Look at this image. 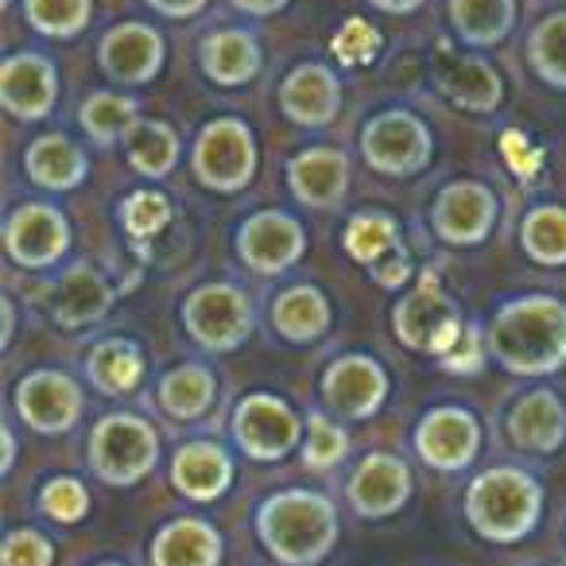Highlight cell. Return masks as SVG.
I'll return each mask as SVG.
<instances>
[{"label":"cell","mask_w":566,"mask_h":566,"mask_svg":"<svg viewBox=\"0 0 566 566\" xmlns=\"http://www.w3.org/2000/svg\"><path fill=\"white\" fill-rule=\"evenodd\" d=\"M489 354L512 377H551L566 365V303L558 295H520L493 315Z\"/></svg>","instance_id":"6da1fadb"},{"label":"cell","mask_w":566,"mask_h":566,"mask_svg":"<svg viewBox=\"0 0 566 566\" xmlns=\"http://www.w3.org/2000/svg\"><path fill=\"white\" fill-rule=\"evenodd\" d=\"M256 532L283 566H315L338 543V509L315 489H283L260 504Z\"/></svg>","instance_id":"7a4b0ae2"},{"label":"cell","mask_w":566,"mask_h":566,"mask_svg":"<svg viewBox=\"0 0 566 566\" xmlns=\"http://www.w3.org/2000/svg\"><path fill=\"white\" fill-rule=\"evenodd\" d=\"M543 516V489L527 470L493 465L465 493V520L489 543H520Z\"/></svg>","instance_id":"3957f363"},{"label":"cell","mask_w":566,"mask_h":566,"mask_svg":"<svg viewBox=\"0 0 566 566\" xmlns=\"http://www.w3.org/2000/svg\"><path fill=\"white\" fill-rule=\"evenodd\" d=\"M159 462V434L148 419L113 411L90 434V465L105 485L128 489L144 481Z\"/></svg>","instance_id":"277c9868"},{"label":"cell","mask_w":566,"mask_h":566,"mask_svg":"<svg viewBox=\"0 0 566 566\" xmlns=\"http://www.w3.org/2000/svg\"><path fill=\"white\" fill-rule=\"evenodd\" d=\"M190 342L210 354H233L252 338V300L237 283H202L182 300Z\"/></svg>","instance_id":"5b68a950"},{"label":"cell","mask_w":566,"mask_h":566,"mask_svg":"<svg viewBox=\"0 0 566 566\" xmlns=\"http://www.w3.org/2000/svg\"><path fill=\"white\" fill-rule=\"evenodd\" d=\"M190 167L206 190H218V195L244 190L256 179V140H252L249 125L237 117H218L202 125L195 148H190Z\"/></svg>","instance_id":"8992f818"},{"label":"cell","mask_w":566,"mask_h":566,"mask_svg":"<svg viewBox=\"0 0 566 566\" xmlns=\"http://www.w3.org/2000/svg\"><path fill=\"white\" fill-rule=\"evenodd\" d=\"M361 156L373 171L388 175V179H408L419 175L434 156V136L416 113L408 109H388L365 125L361 133Z\"/></svg>","instance_id":"52a82bcc"},{"label":"cell","mask_w":566,"mask_h":566,"mask_svg":"<svg viewBox=\"0 0 566 566\" xmlns=\"http://www.w3.org/2000/svg\"><path fill=\"white\" fill-rule=\"evenodd\" d=\"M233 439L252 462H280L303 439V423L280 396L252 392L233 411Z\"/></svg>","instance_id":"ba28073f"},{"label":"cell","mask_w":566,"mask_h":566,"mask_svg":"<svg viewBox=\"0 0 566 566\" xmlns=\"http://www.w3.org/2000/svg\"><path fill=\"white\" fill-rule=\"evenodd\" d=\"M307 252V229L283 210H260L237 229V256L256 275H280Z\"/></svg>","instance_id":"9c48e42d"},{"label":"cell","mask_w":566,"mask_h":566,"mask_svg":"<svg viewBox=\"0 0 566 566\" xmlns=\"http://www.w3.org/2000/svg\"><path fill=\"white\" fill-rule=\"evenodd\" d=\"M82 388L59 369L28 373L12 392L20 423L35 434H66L82 419Z\"/></svg>","instance_id":"30bf717a"},{"label":"cell","mask_w":566,"mask_h":566,"mask_svg":"<svg viewBox=\"0 0 566 566\" xmlns=\"http://www.w3.org/2000/svg\"><path fill=\"white\" fill-rule=\"evenodd\" d=\"M496 213H501V202H496L493 187L478 179H454L434 198L431 226L447 244L465 249V244H481L493 233Z\"/></svg>","instance_id":"8fae6325"},{"label":"cell","mask_w":566,"mask_h":566,"mask_svg":"<svg viewBox=\"0 0 566 566\" xmlns=\"http://www.w3.org/2000/svg\"><path fill=\"white\" fill-rule=\"evenodd\" d=\"M71 249V221L48 202H24L4 221V252L20 268H51Z\"/></svg>","instance_id":"7c38bea8"},{"label":"cell","mask_w":566,"mask_h":566,"mask_svg":"<svg viewBox=\"0 0 566 566\" xmlns=\"http://www.w3.org/2000/svg\"><path fill=\"white\" fill-rule=\"evenodd\" d=\"M388 373L369 354H342L323 373V400L346 419H369L388 400Z\"/></svg>","instance_id":"4fadbf2b"},{"label":"cell","mask_w":566,"mask_h":566,"mask_svg":"<svg viewBox=\"0 0 566 566\" xmlns=\"http://www.w3.org/2000/svg\"><path fill=\"white\" fill-rule=\"evenodd\" d=\"M346 501L361 520H388L411 501V470L396 454H365L346 481Z\"/></svg>","instance_id":"5bb4252c"},{"label":"cell","mask_w":566,"mask_h":566,"mask_svg":"<svg viewBox=\"0 0 566 566\" xmlns=\"http://www.w3.org/2000/svg\"><path fill=\"white\" fill-rule=\"evenodd\" d=\"M481 450V427L465 408H434L416 427V454L431 470L458 473L473 465Z\"/></svg>","instance_id":"9a60e30c"},{"label":"cell","mask_w":566,"mask_h":566,"mask_svg":"<svg viewBox=\"0 0 566 566\" xmlns=\"http://www.w3.org/2000/svg\"><path fill=\"white\" fill-rule=\"evenodd\" d=\"M0 102L17 120H43L51 117L59 102V71L48 55L20 51L9 55L0 66Z\"/></svg>","instance_id":"2e32d148"},{"label":"cell","mask_w":566,"mask_h":566,"mask_svg":"<svg viewBox=\"0 0 566 566\" xmlns=\"http://www.w3.org/2000/svg\"><path fill=\"white\" fill-rule=\"evenodd\" d=\"M167 43L156 28L148 24H117L102 35L97 63L120 86H144L164 71Z\"/></svg>","instance_id":"e0dca14e"},{"label":"cell","mask_w":566,"mask_h":566,"mask_svg":"<svg viewBox=\"0 0 566 566\" xmlns=\"http://www.w3.org/2000/svg\"><path fill=\"white\" fill-rule=\"evenodd\" d=\"M280 109L300 128H331L342 113L338 74L323 63H300L280 82Z\"/></svg>","instance_id":"ac0fdd59"},{"label":"cell","mask_w":566,"mask_h":566,"mask_svg":"<svg viewBox=\"0 0 566 566\" xmlns=\"http://www.w3.org/2000/svg\"><path fill=\"white\" fill-rule=\"evenodd\" d=\"M442 97L465 113H493L504 97V82L493 71V63L478 55H454L450 48H439V66H434Z\"/></svg>","instance_id":"d6986e66"},{"label":"cell","mask_w":566,"mask_h":566,"mask_svg":"<svg viewBox=\"0 0 566 566\" xmlns=\"http://www.w3.org/2000/svg\"><path fill=\"white\" fill-rule=\"evenodd\" d=\"M287 187L311 210H334L349 190V159L338 148H303L287 164Z\"/></svg>","instance_id":"ffe728a7"},{"label":"cell","mask_w":566,"mask_h":566,"mask_svg":"<svg viewBox=\"0 0 566 566\" xmlns=\"http://www.w3.org/2000/svg\"><path fill=\"white\" fill-rule=\"evenodd\" d=\"M509 439L520 450L532 454H555L566 442V403L551 388H535V392L520 396L509 411Z\"/></svg>","instance_id":"44dd1931"},{"label":"cell","mask_w":566,"mask_h":566,"mask_svg":"<svg viewBox=\"0 0 566 566\" xmlns=\"http://www.w3.org/2000/svg\"><path fill=\"white\" fill-rule=\"evenodd\" d=\"M450 318H458V315H454V303L442 295L439 275L423 272L416 287H411V292L403 295L400 303H396L392 331H396V338H400L408 349H419V354H427V349H431V338L439 334V326H447Z\"/></svg>","instance_id":"7402d4cb"},{"label":"cell","mask_w":566,"mask_h":566,"mask_svg":"<svg viewBox=\"0 0 566 566\" xmlns=\"http://www.w3.org/2000/svg\"><path fill=\"white\" fill-rule=\"evenodd\" d=\"M109 307H113V287L90 264H74L55 283V292H51V318L63 331H82V326L102 323L109 315Z\"/></svg>","instance_id":"603a6c76"},{"label":"cell","mask_w":566,"mask_h":566,"mask_svg":"<svg viewBox=\"0 0 566 566\" xmlns=\"http://www.w3.org/2000/svg\"><path fill=\"white\" fill-rule=\"evenodd\" d=\"M171 485L187 501H218L233 485V462H229L226 447H218V442H187V447H179L171 462Z\"/></svg>","instance_id":"cb8c5ba5"},{"label":"cell","mask_w":566,"mask_h":566,"mask_svg":"<svg viewBox=\"0 0 566 566\" xmlns=\"http://www.w3.org/2000/svg\"><path fill=\"white\" fill-rule=\"evenodd\" d=\"M218 527L198 516H179L164 524L151 539V566H218L221 563Z\"/></svg>","instance_id":"d4e9b609"},{"label":"cell","mask_w":566,"mask_h":566,"mask_svg":"<svg viewBox=\"0 0 566 566\" xmlns=\"http://www.w3.org/2000/svg\"><path fill=\"white\" fill-rule=\"evenodd\" d=\"M198 63L213 86H244L260 74V43L241 28H221L202 40Z\"/></svg>","instance_id":"484cf974"},{"label":"cell","mask_w":566,"mask_h":566,"mask_svg":"<svg viewBox=\"0 0 566 566\" xmlns=\"http://www.w3.org/2000/svg\"><path fill=\"white\" fill-rule=\"evenodd\" d=\"M331 303L311 283H295L272 300V331L292 346H311L331 331Z\"/></svg>","instance_id":"4316f807"},{"label":"cell","mask_w":566,"mask_h":566,"mask_svg":"<svg viewBox=\"0 0 566 566\" xmlns=\"http://www.w3.org/2000/svg\"><path fill=\"white\" fill-rule=\"evenodd\" d=\"M24 171L43 190H74L86 182L90 159L71 136L48 133L24 151Z\"/></svg>","instance_id":"83f0119b"},{"label":"cell","mask_w":566,"mask_h":566,"mask_svg":"<svg viewBox=\"0 0 566 566\" xmlns=\"http://www.w3.org/2000/svg\"><path fill=\"white\" fill-rule=\"evenodd\" d=\"M156 400H159V408H164V416L179 419V423H195V419H202L206 411L213 408V400H218V377H213L206 365L182 361L159 377Z\"/></svg>","instance_id":"f1b7e54d"},{"label":"cell","mask_w":566,"mask_h":566,"mask_svg":"<svg viewBox=\"0 0 566 566\" xmlns=\"http://www.w3.org/2000/svg\"><path fill=\"white\" fill-rule=\"evenodd\" d=\"M86 373L97 392L128 396V392H136L144 380V354H140V346L128 338H105L90 349Z\"/></svg>","instance_id":"f546056e"},{"label":"cell","mask_w":566,"mask_h":566,"mask_svg":"<svg viewBox=\"0 0 566 566\" xmlns=\"http://www.w3.org/2000/svg\"><path fill=\"white\" fill-rule=\"evenodd\" d=\"M450 24L465 48H496L516 24V0H450Z\"/></svg>","instance_id":"4dcf8cb0"},{"label":"cell","mask_w":566,"mask_h":566,"mask_svg":"<svg viewBox=\"0 0 566 566\" xmlns=\"http://www.w3.org/2000/svg\"><path fill=\"white\" fill-rule=\"evenodd\" d=\"M342 249L349 252V260H357V264H365L373 272V268L385 264L388 256L403 252L400 226H396L392 213L361 210L349 218L346 233H342Z\"/></svg>","instance_id":"1f68e13d"},{"label":"cell","mask_w":566,"mask_h":566,"mask_svg":"<svg viewBox=\"0 0 566 566\" xmlns=\"http://www.w3.org/2000/svg\"><path fill=\"white\" fill-rule=\"evenodd\" d=\"M125 151L136 175H144V179H167L175 171V164H179L182 140L167 120H140L125 136Z\"/></svg>","instance_id":"d6a6232c"},{"label":"cell","mask_w":566,"mask_h":566,"mask_svg":"<svg viewBox=\"0 0 566 566\" xmlns=\"http://www.w3.org/2000/svg\"><path fill=\"white\" fill-rule=\"evenodd\" d=\"M520 244L543 268L566 264V206L543 202L532 206L520 221Z\"/></svg>","instance_id":"836d02e7"},{"label":"cell","mask_w":566,"mask_h":566,"mask_svg":"<svg viewBox=\"0 0 566 566\" xmlns=\"http://www.w3.org/2000/svg\"><path fill=\"white\" fill-rule=\"evenodd\" d=\"M78 120L90 140L105 148V144H113V140H125V136L140 125V105L120 94H90L78 109Z\"/></svg>","instance_id":"e575fe53"},{"label":"cell","mask_w":566,"mask_h":566,"mask_svg":"<svg viewBox=\"0 0 566 566\" xmlns=\"http://www.w3.org/2000/svg\"><path fill=\"white\" fill-rule=\"evenodd\" d=\"M524 55L547 86L566 90V12H551L532 28Z\"/></svg>","instance_id":"d590c367"},{"label":"cell","mask_w":566,"mask_h":566,"mask_svg":"<svg viewBox=\"0 0 566 566\" xmlns=\"http://www.w3.org/2000/svg\"><path fill=\"white\" fill-rule=\"evenodd\" d=\"M24 20L48 40H74L94 20V0H24Z\"/></svg>","instance_id":"8d00e7d4"},{"label":"cell","mask_w":566,"mask_h":566,"mask_svg":"<svg viewBox=\"0 0 566 566\" xmlns=\"http://www.w3.org/2000/svg\"><path fill=\"white\" fill-rule=\"evenodd\" d=\"M346 454H349V434L334 419H326L323 411H315L307 419V439H303V462H307V470L326 473L346 462Z\"/></svg>","instance_id":"74e56055"},{"label":"cell","mask_w":566,"mask_h":566,"mask_svg":"<svg viewBox=\"0 0 566 566\" xmlns=\"http://www.w3.org/2000/svg\"><path fill=\"white\" fill-rule=\"evenodd\" d=\"M120 218H125L128 237H133L144 252V241L156 237L159 229L171 221V202H167L159 190H136V195H128L125 206H120Z\"/></svg>","instance_id":"f35d334b"},{"label":"cell","mask_w":566,"mask_h":566,"mask_svg":"<svg viewBox=\"0 0 566 566\" xmlns=\"http://www.w3.org/2000/svg\"><path fill=\"white\" fill-rule=\"evenodd\" d=\"M331 51H334V59H338L342 66H349V71H357V66H369L373 59L380 55V32L369 24V20L349 17L346 24L334 32Z\"/></svg>","instance_id":"ab89813d"},{"label":"cell","mask_w":566,"mask_h":566,"mask_svg":"<svg viewBox=\"0 0 566 566\" xmlns=\"http://www.w3.org/2000/svg\"><path fill=\"white\" fill-rule=\"evenodd\" d=\"M40 509L48 512L55 524H78L90 512V493L78 478H51L40 493Z\"/></svg>","instance_id":"60d3db41"},{"label":"cell","mask_w":566,"mask_h":566,"mask_svg":"<svg viewBox=\"0 0 566 566\" xmlns=\"http://www.w3.org/2000/svg\"><path fill=\"white\" fill-rule=\"evenodd\" d=\"M0 563L4 566H51L55 563V547H51L48 535H40L35 527H12L4 535V547H0Z\"/></svg>","instance_id":"b9f144b4"},{"label":"cell","mask_w":566,"mask_h":566,"mask_svg":"<svg viewBox=\"0 0 566 566\" xmlns=\"http://www.w3.org/2000/svg\"><path fill=\"white\" fill-rule=\"evenodd\" d=\"M501 156L520 182H532L535 175L543 171V148H535L520 128H509V133L501 136Z\"/></svg>","instance_id":"7bdbcfd3"},{"label":"cell","mask_w":566,"mask_h":566,"mask_svg":"<svg viewBox=\"0 0 566 566\" xmlns=\"http://www.w3.org/2000/svg\"><path fill=\"white\" fill-rule=\"evenodd\" d=\"M485 354H489V342L481 338V326L470 323L462 334V342H458V346L450 349L439 365L447 373H458V377H478V373L485 369Z\"/></svg>","instance_id":"ee69618b"},{"label":"cell","mask_w":566,"mask_h":566,"mask_svg":"<svg viewBox=\"0 0 566 566\" xmlns=\"http://www.w3.org/2000/svg\"><path fill=\"white\" fill-rule=\"evenodd\" d=\"M210 0H148V9H156L167 20H190L206 9Z\"/></svg>","instance_id":"f6af8a7d"},{"label":"cell","mask_w":566,"mask_h":566,"mask_svg":"<svg viewBox=\"0 0 566 566\" xmlns=\"http://www.w3.org/2000/svg\"><path fill=\"white\" fill-rule=\"evenodd\" d=\"M233 9L249 12V17H272V12L287 9V0H233Z\"/></svg>","instance_id":"bcb514c9"},{"label":"cell","mask_w":566,"mask_h":566,"mask_svg":"<svg viewBox=\"0 0 566 566\" xmlns=\"http://www.w3.org/2000/svg\"><path fill=\"white\" fill-rule=\"evenodd\" d=\"M373 9L388 12V17H411V12H419L427 4V0H369Z\"/></svg>","instance_id":"7dc6e473"},{"label":"cell","mask_w":566,"mask_h":566,"mask_svg":"<svg viewBox=\"0 0 566 566\" xmlns=\"http://www.w3.org/2000/svg\"><path fill=\"white\" fill-rule=\"evenodd\" d=\"M0 442H4V465L0 470L9 473L12 462H17V434H12V427H0Z\"/></svg>","instance_id":"c3c4849f"},{"label":"cell","mask_w":566,"mask_h":566,"mask_svg":"<svg viewBox=\"0 0 566 566\" xmlns=\"http://www.w3.org/2000/svg\"><path fill=\"white\" fill-rule=\"evenodd\" d=\"M0 315H4V346H12V326H17V311H12V300H0Z\"/></svg>","instance_id":"681fc988"},{"label":"cell","mask_w":566,"mask_h":566,"mask_svg":"<svg viewBox=\"0 0 566 566\" xmlns=\"http://www.w3.org/2000/svg\"><path fill=\"white\" fill-rule=\"evenodd\" d=\"M97 566H120V563H97Z\"/></svg>","instance_id":"f907efd6"}]
</instances>
